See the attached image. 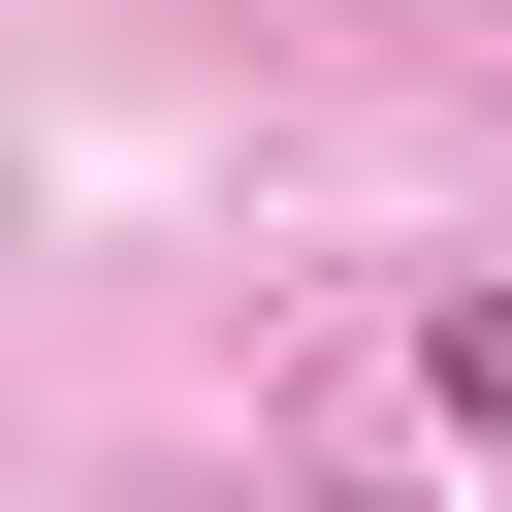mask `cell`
<instances>
[{"mask_svg": "<svg viewBox=\"0 0 512 512\" xmlns=\"http://www.w3.org/2000/svg\"><path fill=\"white\" fill-rule=\"evenodd\" d=\"M416 416H448V448H512V288H448V320H416Z\"/></svg>", "mask_w": 512, "mask_h": 512, "instance_id": "obj_1", "label": "cell"}]
</instances>
